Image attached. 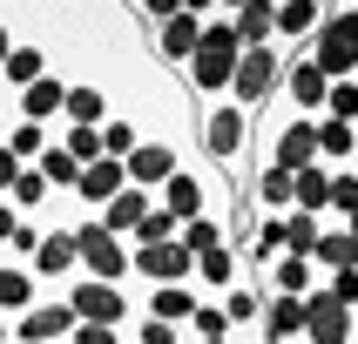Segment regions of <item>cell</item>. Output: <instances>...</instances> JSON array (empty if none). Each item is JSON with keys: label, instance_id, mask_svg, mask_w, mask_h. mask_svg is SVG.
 Here are the masks:
<instances>
[{"label": "cell", "instance_id": "cell-1", "mask_svg": "<svg viewBox=\"0 0 358 344\" xmlns=\"http://www.w3.org/2000/svg\"><path fill=\"white\" fill-rule=\"evenodd\" d=\"M237 61H243V40H237V27H230V0H217V14L203 20L196 54H189V68H182V88H189L203 108H217V101H230Z\"/></svg>", "mask_w": 358, "mask_h": 344}, {"label": "cell", "instance_id": "cell-2", "mask_svg": "<svg viewBox=\"0 0 358 344\" xmlns=\"http://www.w3.org/2000/svg\"><path fill=\"white\" fill-rule=\"evenodd\" d=\"M196 156L210 162V169H223L230 182H250V115H243L237 101L203 108V121H196Z\"/></svg>", "mask_w": 358, "mask_h": 344}, {"label": "cell", "instance_id": "cell-3", "mask_svg": "<svg viewBox=\"0 0 358 344\" xmlns=\"http://www.w3.org/2000/svg\"><path fill=\"white\" fill-rule=\"evenodd\" d=\"M304 54L324 68V81H352V68H358V0H352V7H331V14H324L318 40H311Z\"/></svg>", "mask_w": 358, "mask_h": 344}, {"label": "cell", "instance_id": "cell-4", "mask_svg": "<svg viewBox=\"0 0 358 344\" xmlns=\"http://www.w3.org/2000/svg\"><path fill=\"white\" fill-rule=\"evenodd\" d=\"M278 81H284V47H243L237 61V81H230V101L243 115H264L278 101Z\"/></svg>", "mask_w": 358, "mask_h": 344}, {"label": "cell", "instance_id": "cell-5", "mask_svg": "<svg viewBox=\"0 0 358 344\" xmlns=\"http://www.w3.org/2000/svg\"><path fill=\"white\" fill-rule=\"evenodd\" d=\"M68 311H75V324H115V331H129V317H136V297H129V283H101V277H75L68 290Z\"/></svg>", "mask_w": 358, "mask_h": 344}, {"label": "cell", "instance_id": "cell-6", "mask_svg": "<svg viewBox=\"0 0 358 344\" xmlns=\"http://www.w3.org/2000/svg\"><path fill=\"white\" fill-rule=\"evenodd\" d=\"M75 257H81V277H101V283H129V243L108 237L95 216L75 223Z\"/></svg>", "mask_w": 358, "mask_h": 344}, {"label": "cell", "instance_id": "cell-7", "mask_svg": "<svg viewBox=\"0 0 358 344\" xmlns=\"http://www.w3.org/2000/svg\"><path fill=\"white\" fill-rule=\"evenodd\" d=\"M182 162H189L182 135H142V142H136V156L122 162V169H129V182H136V189H149V196H156L162 182L182 169Z\"/></svg>", "mask_w": 358, "mask_h": 344}, {"label": "cell", "instance_id": "cell-8", "mask_svg": "<svg viewBox=\"0 0 358 344\" xmlns=\"http://www.w3.org/2000/svg\"><path fill=\"white\" fill-rule=\"evenodd\" d=\"M324 95H331V81H324V68L311 54H284V81H278V101L291 108V115H324Z\"/></svg>", "mask_w": 358, "mask_h": 344}, {"label": "cell", "instance_id": "cell-9", "mask_svg": "<svg viewBox=\"0 0 358 344\" xmlns=\"http://www.w3.org/2000/svg\"><path fill=\"white\" fill-rule=\"evenodd\" d=\"M324 0H271V40H278L284 54H304L311 40H318V27H324Z\"/></svg>", "mask_w": 358, "mask_h": 344}, {"label": "cell", "instance_id": "cell-10", "mask_svg": "<svg viewBox=\"0 0 358 344\" xmlns=\"http://www.w3.org/2000/svg\"><path fill=\"white\" fill-rule=\"evenodd\" d=\"M27 270H34V283L48 290V297H61V290H68V283L81 277V257H75V230H48Z\"/></svg>", "mask_w": 358, "mask_h": 344}, {"label": "cell", "instance_id": "cell-11", "mask_svg": "<svg viewBox=\"0 0 358 344\" xmlns=\"http://www.w3.org/2000/svg\"><path fill=\"white\" fill-rule=\"evenodd\" d=\"M68 338H75V311H68V297H41L34 311L14 317V344H68Z\"/></svg>", "mask_w": 358, "mask_h": 344}, {"label": "cell", "instance_id": "cell-12", "mask_svg": "<svg viewBox=\"0 0 358 344\" xmlns=\"http://www.w3.org/2000/svg\"><path fill=\"white\" fill-rule=\"evenodd\" d=\"M304 344H358V317L324 297V283L304 297Z\"/></svg>", "mask_w": 358, "mask_h": 344}, {"label": "cell", "instance_id": "cell-13", "mask_svg": "<svg viewBox=\"0 0 358 344\" xmlns=\"http://www.w3.org/2000/svg\"><path fill=\"white\" fill-rule=\"evenodd\" d=\"M122 189H129V169H122L115 156H101V162H88V169H81V182H75V209H81V216H101V209H108Z\"/></svg>", "mask_w": 358, "mask_h": 344}, {"label": "cell", "instance_id": "cell-14", "mask_svg": "<svg viewBox=\"0 0 358 344\" xmlns=\"http://www.w3.org/2000/svg\"><path fill=\"white\" fill-rule=\"evenodd\" d=\"M48 54H55V47H48V40H34V34H20V40H14V54H7V68H0V95L14 101L20 88H34L41 75H55V61H48Z\"/></svg>", "mask_w": 358, "mask_h": 344}, {"label": "cell", "instance_id": "cell-15", "mask_svg": "<svg viewBox=\"0 0 358 344\" xmlns=\"http://www.w3.org/2000/svg\"><path fill=\"white\" fill-rule=\"evenodd\" d=\"M61 101H68V75H41L34 88H20V95H14V121L61 128Z\"/></svg>", "mask_w": 358, "mask_h": 344}, {"label": "cell", "instance_id": "cell-16", "mask_svg": "<svg viewBox=\"0 0 358 344\" xmlns=\"http://www.w3.org/2000/svg\"><path fill=\"white\" fill-rule=\"evenodd\" d=\"M196 283H156V290H142V297H136V311H142V317H156V324H176V331H182V324H189V317H196Z\"/></svg>", "mask_w": 358, "mask_h": 344}, {"label": "cell", "instance_id": "cell-17", "mask_svg": "<svg viewBox=\"0 0 358 344\" xmlns=\"http://www.w3.org/2000/svg\"><path fill=\"white\" fill-rule=\"evenodd\" d=\"M257 283H264V297H311L324 277H318V263H311V257H291V250H284Z\"/></svg>", "mask_w": 358, "mask_h": 344}, {"label": "cell", "instance_id": "cell-18", "mask_svg": "<svg viewBox=\"0 0 358 344\" xmlns=\"http://www.w3.org/2000/svg\"><path fill=\"white\" fill-rule=\"evenodd\" d=\"M115 115L108 108V88L101 81H68V101H61V128H101Z\"/></svg>", "mask_w": 358, "mask_h": 344}, {"label": "cell", "instance_id": "cell-19", "mask_svg": "<svg viewBox=\"0 0 358 344\" xmlns=\"http://www.w3.org/2000/svg\"><path fill=\"white\" fill-rule=\"evenodd\" d=\"M250 270H243V257H237V243H223V250H210V257H196V297H223L230 283H243Z\"/></svg>", "mask_w": 358, "mask_h": 344}, {"label": "cell", "instance_id": "cell-20", "mask_svg": "<svg viewBox=\"0 0 358 344\" xmlns=\"http://www.w3.org/2000/svg\"><path fill=\"white\" fill-rule=\"evenodd\" d=\"M41 297H48V290L34 283V270H27V263H7V257H0V317H20V311H34Z\"/></svg>", "mask_w": 358, "mask_h": 344}, {"label": "cell", "instance_id": "cell-21", "mask_svg": "<svg viewBox=\"0 0 358 344\" xmlns=\"http://www.w3.org/2000/svg\"><path fill=\"white\" fill-rule=\"evenodd\" d=\"M149 209H156V196H149V189H136V182H129V189H122V196L115 202H108V209H101V230H108V237H122V243H129V237H136V223L142 216H149Z\"/></svg>", "mask_w": 358, "mask_h": 344}, {"label": "cell", "instance_id": "cell-22", "mask_svg": "<svg viewBox=\"0 0 358 344\" xmlns=\"http://www.w3.org/2000/svg\"><path fill=\"white\" fill-rule=\"evenodd\" d=\"M311 263H318V277L358 270V237L345 230V223H324V237H318V250H311Z\"/></svg>", "mask_w": 358, "mask_h": 344}, {"label": "cell", "instance_id": "cell-23", "mask_svg": "<svg viewBox=\"0 0 358 344\" xmlns=\"http://www.w3.org/2000/svg\"><path fill=\"white\" fill-rule=\"evenodd\" d=\"M230 27L243 47H278L271 40V0H230Z\"/></svg>", "mask_w": 358, "mask_h": 344}, {"label": "cell", "instance_id": "cell-24", "mask_svg": "<svg viewBox=\"0 0 358 344\" xmlns=\"http://www.w3.org/2000/svg\"><path fill=\"white\" fill-rule=\"evenodd\" d=\"M318 162H324V169H358V128L318 121Z\"/></svg>", "mask_w": 358, "mask_h": 344}, {"label": "cell", "instance_id": "cell-25", "mask_svg": "<svg viewBox=\"0 0 358 344\" xmlns=\"http://www.w3.org/2000/svg\"><path fill=\"white\" fill-rule=\"evenodd\" d=\"M324 202H331V169H324V162L298 169V182H291V209H304V216H324Z\"/></svg>", "mask_w": 358, "mask_h": 344}, {"label": "cell", "instance_id": "cell-26", "mask_svg": "<svg viewBox=\"0 0 358 344\" xmlns=\"http://www.w3.org/2000/svg\"><path fill=\"white\" fill-rule=\"evenodd\" d=\"M0 202H14L20 216H48V202H55V189H48V176H41L34 162H27V169L14 176V189H7Z\"/></svg>", "mask_w": 358, "mask_h": 344}, {"label": "cell", "instance_id": "cell-27", "mask_svg": "<svg viewBox=\"0 0 358 344\" xmlns=\"http://www.w3.org/2000/svg\"><path fill=\"white\" fill-rule=\"evenodd\" d=\"M34 169H41V176H48V189H55V196H75V182H81V162L68 156L61 142H48V156H41Z\"/></svg>", "mask_w": 358, "mask_h": 344}, {"label": "cell", "instance_id": "cell-28", "mask_svg": "<svg viewBox=\"0 0 358 344\" xmlns=\"http://www.w3.org/2000/svg\"><path fill=\"white\" fill-rule=\"evenodd\" d=\"M318 237H324V216H304V209H291V216H284V250H291V257H311V250H318Z\"/></svg>", "mask_w": 358, "mask_h": 344}, {"label": "cell", "instance_id": "cell-29", "mask_svg": "<svg viewBox=\"0 0 358 344\" xmlns=\"http://www.w3.org/2000/svg\"><path fill=\"white\" fill-rule=\"evenodd\" d=\"M48 142H55V128H41V121H14V128H7L14 162H41V156H48Z\"/></svg>", "mask_w": 358, "mask_h": 344}, {"label": "cell", "instance_id": "cell-30", "mask_svg": "<svg viewBox=\"0 0 358 344\" xmlns=\"http://www.w3.org/2000/svg\"><path fill=\"white\" fill-rule=\"evenodd\" d=\"M358 209V169H331V202H324V223H345Z\"/></svg>", "mask_w": 358, "mask_h": 344}, {"label": "cell", "instance_id": "cell-31", "mask_svg": "<svg viewBox=\"0 0 358 344\" xmlns=\"http://www.w3.org/2000/svg\"><path fill=\"white\" fill-rule=\"evenodd\" d=\"M122 344H189V338H182L176 324H156V317H142V311H136L129 331H122Z\"/></svg>", "mask_w": 358, "mask_h": 344}, {"label": "cell", "instance_id": "cell-32", "mask_svg": "<svg viewBox=\"0 0 358 344\" xmlns=\"http://www.w3.org/2000/svg\"><path fill=\"white\" fill-rule=\"evenodd\" d=\"M318 121H345L358 128V81H331V95H324V115Z\"/></svg>", "mask_w": 358, "mask_h": 344}, {"label": "cell", "instance_id": "cell-33", "mask_svg": "<svg viewBox=\"0 0 358 344\" xmlns=\"http://www.w3.org/2000/svg\"><path fill=\"white\" fill-rule=\"evenodd\" d=\"M182 338H230V317H223V304H217V297H203V304H196V317L182 324Z\"/></svg>", "mask_w": 358, "mask_h": 344}, {"label": "cell", "instance_id": "cell-34", "mask_svg": "<svg viewBox=\"0 0 358 344\" xmlns=\"http://www.w3.org/2000/svg\"><path fill=\"white\" fill-rule=\"evenodd\" d=\"M55 142L81 162V169H88V162H101V128H55Z\"/></svg>", "mask_w": 358, "mask_h": 344}, {"label": "cell", "instance_id": "cell-35", "mask_svg": "<svg viewBox=\"0 0 358 344\" xmlns=\"http://www.w3.org/2000/svg\"><path fill=\"white\" fill-rule=\"evenodd\" d=\"M324 297L338 304V311H352V317H358V270H338V277H324Z\"/></svg>", "mask_w": 358, "mask_h": 344}, {"label": "cell", "instance_id": "cell-36", "mask_svg": "<svg viewBox=\"0 0 358 344\" xmlns=\"http://www.w3.org/2000/svg\"><path fill=\"white\" fill-rule=\"evenodd\" d=\"M68 344H122V331H115V324H75Z\"/></svg>", "mask_w": 358, "mask_h": 344}, {"label": "cell", "instance_id": "cell-37", "mask_svg": "<svg viewBox=\"0 0 358 344\" xmlns=\"http://www.w3.org/2000/svg\"><path fill=\"white\" fill-rule=\"evenodd\" d=\"M20 169H27V162H14V149H7V142H0V196H7V189H14V176Z\"/></svg>", "mask_w": 358, "mask_h": 344}, {"label": "cell", "instance_id": "cell-38", "mask_svg": "<svg viewBox=\"0 0 358 344\" xmlns=\"http://www.w3.org/2000/svg\"><path fill=\"white\" fill-rule=\"evenodd\" d=\"M14 230H20V209H14V202H0V250H7V237H14Z\"/></svg>", "mask_w": 358, "mask_h": 344}, {"label": "cell", "instance_id": "cell-39", "mask_svg": "<svg viewBox=\"0 0 358 344\" xmlns=\"http://www.w3.org/2000/svg\"><path fill=\"white\" fill-rule=\"evenodd\" d=\"M0 344H14V317H0Z\"/></svg>", "mask_w": 358, "mask_h": 344}, {"label": "cell", "instance_id": "cell-40", "mask_svg": "<svg viewBox=\"0 0 358 344\" xmlns=\"http://www.w3.org/2000/svg\"><path fill=\"white\" fill-rule=\"evenodd\" d=\"M189 344H237V338H189Z\"/></svg>", "mask_w": 358, "mask_h": 344}, {"label": "cell", "instance_id": "cell-41", "mask_svg": "<svg viewBox=\"0 0 358 344\" xmlns=\"http://www.w3.org/2000/svg\"><path fill=\"white\" fill-rule=\"evenodd\" d=\"M345 230H352V237H358V209H352V216H345Z\"/></svg>", "mask_w": 358, "mask_h": 344}, {"label": "cell", "instance_id": "cell-42", "mask_svg": "<svg viewBox=\"0 0 358 344\" xmlns=\"http://www.w3.org/2000/svg\"><path fill=\"white\" fill-rule=\"evenodd\" d=\"M237 344H264V338H237Z\"/></svg>", "mask_w": 358, "mask_h": 344}, {"label": "cell", "instance_id": "cell-43", "mask_svg": "<svg viewBox=\"0 0 358 344\" xmlns=\"http://www.w3.org/2000/svg\"><path fill=\"white\" fill-rule=\"evenodd\" d=\"M352 81H358V68H352Z\"/></svg>", "mask_w": 358, "mask_h": 344}]
</instances>
